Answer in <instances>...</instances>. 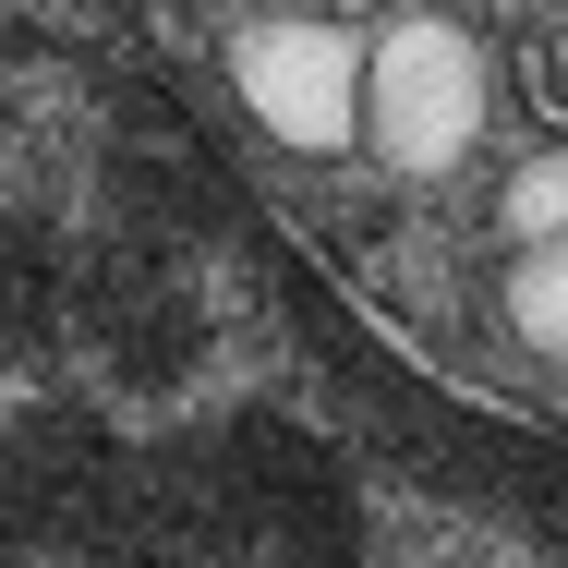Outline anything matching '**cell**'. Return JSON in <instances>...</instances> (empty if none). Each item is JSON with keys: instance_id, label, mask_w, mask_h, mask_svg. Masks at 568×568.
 Wrapping results in <instances>:
<instances>
[{"instance_id": "5b68a950", "label": "cell", "mask_w": 568, "mask_h": 568, "mask_svg": "<svg viewBox=\"0 0 568 568\" xmlns=\"http://www.w3.org/2000/svg\"><path fill=\"white\" fill-rule=\"evenodd\" d=\"M315 12H339V0H315Z\"/></svg>"}, {"instance_id": "277c9868", "label": "cell", "mask_w": 568, "mask_h": 568, "mask_svg": "<svg viewBox=\"0 0 568 568\" xmlns=\"http://www.w3.org/2000/svg\"><path fill=\"white\" fill-rule=\"evenodd\" d=\"M508 230H520V242H568V158H532V170L508 182Z\"/></svg>"}, {"instance_id": "3957f363", "label": "cell", "mask_w": 568, "mask_h": 568, "mask_svg": "<svg viewBox=\"0 0 568 568\" xmlns=\"http://www.w3.org/2000/svg\"><path fill=\"white\" fill-rule=\"evenodd\" d=\"M508 327L532 351H568V242H520V278H508Z\"/></svg>"}, {"instance_id": "7a4b0ae2", "label": "cell", "mask_w": 568, "mask_h": 568, "mask_svg": "<svg viewBox=\"0 0 568 568\" xmlns=\"http://www.w3.org/2000/svg\"><path fill=\"white\" fill-rule=\"evenodd\" d=\"M230 85H242V110L266 121L278 145H303V158L363 145V49L339 37V12H266V24H242Z\"/></svg>"}, {"instance_id": "6da1fadb", "label": "cell", "mask_w": 568, "mask_h": 568, "mask_svg": "<svg viewBox=\"0 0 568 568\" xmlns=\"http://www.w3.org/2000/svg\"><path fill=\"white\" fill-rule=\"evenodd\" d=\"M471 133H484V49L459 24H436V12L387 24L363 49V145L399 182H436V170L471 158Z\"/></svg>"}]
</instances>
